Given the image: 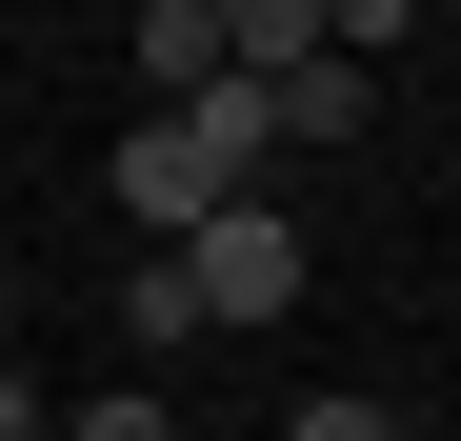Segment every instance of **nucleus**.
<instances>
[{
  "instance_id": "20e7f679",
  "label": "nucleus",
  "mask_w": 461,
  "mask_h": 441,
  "mask_svg": "<svg viewBox=\"0 0 461 441\" xmlns=\"http://www.w3.org/2000/svg\"><path fill=\"white\" fill-rule=\"evenodd\" d=\"M361 101H381V81H361V60H341V40H321V60H301V81H261V121H281V140H361Z\"/></svg>"
},
{
  "instance_id": "0eeeda50",
  "label": "nucleus",
  "mask_w": 461,
  "mask_h": 441,
  "mask_svg": "<svg viewBox=\"0 0 461 441\" xmlns=\"http://www.w3.org/2000/svg\"><path fill=\"white\" fill-rule=\"evenodd\" d=\"M81 441H181V401H161V382H101V401H81Z\"/></svg>"
},
{
  "instance_id": "f03ea898",
  "label": "nucleus",
  "mask_w": 461,
  "mask_h": 441,
  "mask_svg": "<svg viewBox=\"0 0 461 441\" xmlns=\"http://www.w3.org/2000/svg\"><path fill=\"white\" fill-rule=\"evenodd\" d=\"M121 220H161V241H140V261H181L201 220H221V161H201L181 121H140V140H121Z\"/></svg>"
},
{
  "instance_id": "6e6552de",
  "label": "nucleus",
  "mask_w": 461,
  "mask_h": 441,
  "mask_svg": "<svg viewBox=\"0 0 461 441\" xmlns=\"http://www.w3.org/2000/svg\"><path fill=\"white\" fill-rule=\"evenodd\" d=\"M0 441H41V382H21V361H0Z\"/></svg>"
},
{
  "instance_id": "f257e3e1",
  "label": "nucleus",
  "mask_w": 461,
  "mask_h": 441,
  "mask_svg": "<svg viewBox=\"0 0 461 441\" xmlns=\"http://www.w3.org/2000/svg\"><path fill=\"white\" fill-rule=\"evenodd\" d=\"M301 281H321V241H301V220H261V201H221L201 241H181V302H201V341H221V321H301Z\"/></svg>"
},
{
  "instance_id": "39448f33",
  "label": "nucleus",
  "mask_w": 461,
  "mask_h": 441,
  "mask_svg": "<svg viewBox=\"0 0 461 441\" xmlns=\"http://www.w3.org/2000/svg\"><path fill=\"white\" fill-rule=\"evenodd\" d=\"M121 341H140V361H181V341H201V302H181V261H121Z\"/></svg>"
},
{
  "instance_id": "7ed1b4c3",
  "label": "nucleus",
  "mask_w": 461,
  "mask_h": 441,
  "mask_svg": "<svg viewBox=\"0 0 461 441\" xmlns=\"http://www.w3.org/2000/svg\"><path fill=\"white\" fill-rule=\"evenodd\" d=\"M121 60H140V81H161V121L221 81V21H201V0H140V21H121Z\"/></svg>"
},
{
  "instance_id": "423d86ee",
  "label": "nucleus",
  "mask_w": 461,
  "mask_h": 441,
  "mask_svg": "<svg viewBox=\"0 0 461 441\" xmlns=\"http://www.w3.org/2000/svg\"><path fill=\"white\" fill-rule=\"evenodd\" d=\"M281 441H441V421H402V401H361V382H321V401H301Z\"/></svg>"
}]
</instances>
